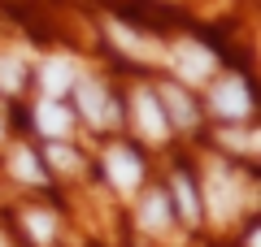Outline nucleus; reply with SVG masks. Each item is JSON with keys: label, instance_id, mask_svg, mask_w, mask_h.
Returning a JSON list of instances; mask_svg holds the SVG:
<instances>
[{"label": "nucleus", "instance_id": "1", "mask_svg": "<svg viewBox=\"0 0 261 247\" xmlns=\"http://www.w3.org/2000/svg\"><path fill=\"white\" fill-rule=\"evenodd\" d=\"M74 91H79V109H83V117L92 121V126H113V121H118V109H113L109 91H105L100 82L79 78V82H74Z\"/></svg>", "mask_w": 261, "mask_h": 247}, {"label": "nucleus", "instance_id": "2", "mask_svg": "<svg viewBox=\"0 0 261 247\" xmlns=\"http://www.w3.org/2000/svg\"><path fill=\"white\" fill-rule=\"evenodd\" d=\"M130 109H135V121H140V130H144L148 139H166L170 121H166V109L157 104V96H152V91H135Z\"/></svg>", "mask_w": 261, "mask_h": 247}, {"label": "nucleus", "instance_id": "3", "mask_svg": "<svg viewBox=\"0 0 261 247\" xmlns=\"http://www.w3.org/2000/svg\"><path fill=\"white\" fill-rule=\"evenodd\" d=\"M214 109L222 113V117H248L252 100H248V91H244V78H226V82H218Z\"/></svg>", "mask_w": 261, "mask_h": 247}, {"label": "nucleus", "instance_id": "4", "mask_svg": "<svg viewBox=\"0 0 261 247\" xmlns=\"http://www.w3.org/2000/svg\"><path fill=\"white\" fill-rule=\"evenodd\" d=\"M205 195H209V212H214L218 221H226V217L235 212V182L222 174V169H209Z\"/></svg>", "mask_w": 261, "mask_h": 247}, {"label": "nucleus", "instance_id": "5", "mask_svg": "<svg viewBox=\"0 0 261 247\" xmlns=\"http://www.w3.org/2000/svg\"><path fill=\"white\" fill-rule=\"evenodd\" d=\"M105 165H109V178H113V187H122V191H135V187H140V178H144V165L135 161V152H126V147H113Z\"/></svg>", "mask_w": 261, "mask_h": 247}, {"label": "nucleus", "instance_id": "6", "mask_svg": "<svg viewBox=\"0 0 261 247\" xmlns=\"http://www.w3.org/2000/svg\"><path fill=\"white\" fill-rule=\"evenodd\" d=\"M174 65H178V74H183V78L200 82V78H209V74H214V52H209V48H200V44H183V48L174 52Z\"/></svg>", "mask_w": 261, "mask_h": 247}, {"label": "nucleus", "instance_id": "7", "mask_svg": "<svg viewBox=\"0 0 261 247\" xmlns=\"http://www.w3.org/2000/svg\"><path fill=\"white\" fill-rule=\"evenodd\" d=\"M74 82H79V70H74L70 56H53V61L44 65V91H48V100H61Z\"/></svg>", "mask_w": 261, "mask_h": 247}, {"label": "nucleus", "instance_id": "8", "mask_svg": "<svg viewBox=\"0 0 261 247\" xmlns=\"http://www.w3.org/2000/svg\"><path fill=\"white\" fill-rule=\"evenodd\" d=\"M157 104H166V109H170L174 126H183V130H192V126H196V104L187 100V91H183V87H161Z\"/></svg>", "mask_w": 261, "mask_h": 247}, {"label": "nucleus", "instance_id": "9", "mask_svg": "<svg viewBox=\"0 0 261 247\" xmlns=\"http://www.w3.org/2000/svg\"><path fill=\"white\" fill-rule=\"evenodd\" d=\"M35 121H39V130H44L48 139H65V135H70V113H65L57 100H44V104H39V109H35Z\"/></svg>", "mask_w": 261, "mask_h": 247}, {"label": "nucleus", "instance_id": "10", "mask_svg": "<svg viewBox=\"0 0 261 247\" xmlns=\"http://www.w3.org/2000/svg\"><path fill=\"white\" fill-rule=\"evenodd\" d=\"M109 35H113V44H118V48H126L130 56H140V61H157V48H152L148 39L130 35L126 26H118V22H109Z\"/></svg>", "mask_w": 261, "mask_h": 247}, {"label": "nucleus", "instance_id": "11", "mask_svg": "<svg viewBox=\"0 0 261 247\" xmlns=\"http://www.w3.org/2000/svg\"><path fill=\"white\" fill-rule=\"evenodd\" d=\"M140 221H144V230H166L170 226V200L166 195H148L140 208Z\"/></svg>", "mask_w": 261, "mask_h": 247}, {"label": "nucleus", "instance_id": "12", "mask_svg": "<svg viewBox=\"0 0 261 247\" xmlns=\"http://www.w3.org/2000/svg\"><path fill=\"white\" fill-rule=\"evenodd\" d=\"M174 200H178V212H183L187 221H196V217H200V200H196V187L187 182L183 174L174 178Z\"/></svg>", "mask_w": 261, "mask_h": 247}, {"label": "nucleus", "instance_id": "13", "mask_svg": "<svg viewBox=\"0 0 261 247\" xmlns=\"http://www.w3.org/2000/svg\"><path fill=\"white\" fill-rule=\"evenodd\" d=\"M13 174L27 178V182H44V169L35 165V156H31L27 147H18V152H13Z\"/></svg>", "mask_w": 261, "mask_h": 247}, {"label": "nucleus", "instance_id": "14", "mask_svg": "<svg viewBox=\"0 0 261 247\" xmlns=\"http://www.w3.org/2000/svg\"><path fill=\"white\" fill-rule=\"evenodd\" d=\"M18 87H22V61L0 56V91H18Z\"/></svg>", "mask_w": 261, "mask_h": 247}, {"label": "nucleus", "instance_id": "15", "mask_svg": "<svg viewBox=\"0 0 261 247\" xmlns=\"http://www.w3.org/2000/svg\"><path fill=\"white\" fill-rule=\"evenodd\" d=\"M48 161H53L57 169H74V165H79V156L70 152L65 143H48Z\"/></svg>", "mask_w": 261, "mask_h": 247}, {"label": "nucleus", "instance_id": "16", "mask_svg": "<svg viewBox=\"0 0 261 247\" xmlns=\"http://www.w3.org/2000/svg\"><path fill=\"white\" fill-rule=\"evenodd\" d=\"M27 226H31V234H35V238L53 234V217H48V212H27Z\"/></svg>", "mask_w": 261, "mask_h": 247}]
</instances>
